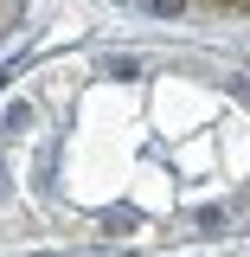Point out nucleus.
I'll return each mask as SVG.
<instances>
[{
    "label": "nucleus",
    "mask_w": 250,
    "mask_h": 257,
    "mask_svg": "<svg viewBox=\"0 0 250 257\" xmlns=\"http://www.w3.org/2000/svg\"><path fill=\"white\" fill-rule=\"evenodd\" d=\"M116 7H135L148 20H244L250 26V0H116Z\"/></svg>",
    "instance_id": "obj_2"
},
{
    "label": "nucleus",
    "mask_w": 250,
    "mask_h": 257,
    "mask_svg": "<svg viewBox=\"0 0 250 257\" xmlns=\"http://www.w3.org/2000/svg\"><path fill=\"white\" fill-rule=\"evenodd\" d=\"M26 20H32V0H0V52L26 32Z\"/></svg>",
    "instance_id": "obj_3"
},
{
    "label": "nucleus",
    "mask_w": 250,
    "mask_h": 257,
    "mask_svg": "<svg viewBox=\"0 0 250 257\" xmlns=\"http://www.w3.org/2000/svg\"><path fill=\"white\" fill-rule=\"evenodd\" d=\"M250 212V64L90 39L0 84V257H141Z\"/></svg>",
    "instance_id": "obj_1"
}]
</instances>
